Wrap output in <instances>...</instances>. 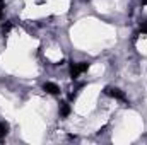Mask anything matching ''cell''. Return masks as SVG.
I'll use <instances>...</instances> for the list:
<instances>
[{
	"label": "cell",
	"mask_w": 147,
	"mask_h": 145,
	"mask_svg": "<svg viewBox=\"0 0 147 145\" xmlns=\"http://www.w3.org/2000/svg\"><path fill=\"white\" fill-rule=\"evenodd\" d=\"M43 89H45L46 94H51V96H58V94L62 92V89H60L55 82H46V84L43 85Z\"/></svg>",
	"instance_id": "6da1fadb"
},
{
	"label": "cell",
	"mask_w": 147,
	"mask_h": 145,
	"mask_svg": "<svg viewBox=\"0 0 147 145\" xmlns=\"http://www.w3.org/2000/svg\"><path fill=\"white\" fill-rule=\"evenodd\" d=\"M9 135V123L7 121H0V140H3Z\"/></svg>",
	"instance_id": "7a4b0ae2"
}]
</instances>
